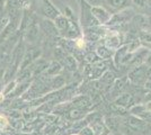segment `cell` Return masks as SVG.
<instances>
[{"mask_svg":"<svg viewBox=\"0 0 151 135\" xmlns=\"http://www.w3.org/2000/svg\"><path fill=\"white\" fill-rule=\"evenodd\" d=\"M150 68L145 63H142V64H140L137 68L132 69L131 71H129L127 81H129V84H131L132 86H135V87H143L147 79L150 76Z\"/></svg>","mask_w":151,"mask_h":135,"instance_id":"1","label":"cell"},{"mask_svg":"<svg viewBox=\"0 0 151 135\" xmlns=\"http://www.w3.org/2000/svg\"><path fill=\"white\" fill-rule=\"evenodd\" d=\"M124 44V39L122 37L120 32H112L106 31L104 35V45L108 47L111 51L115 52Z\"/></svg>","mask_w":151,"mask_h":135,"instance_id":"2","label":"cell"},{"mask_svg":"<svg viewBox=\"0 0 151 135\" xmlns=\"http://www.w3.org/2000/svg\"><path fill=\"white\" fill-rule=\"evenodd\" d=\"M91 14L98 25L101 26L108 25L113 16V14L104 6H91Z\"/></svg>","mask_w":151,"mask_h":135,"instance_id":"3","label":"cell"},{"mask_svg":"<svg viewBox=\"0 0 151 135\" xmlns=\"http://www.w3.org/2000/svg\"><path fill=\"white\" fill-rule=\"evenodd\" d=\"M114 105L117 106V107H121L123 109H130L132 106L139 104L137 101V97L134 96V94L132 92H123L121 94L119 97H116L114 99Z\"/></svg>","mask_w":151,"mask_h":135,"instance_id":"4","label":"cell"},{"mask_svg":"<svg viewBox=\"0 0 151 135\" xmlns=\"http://www.w3.org/2000/svg\"><path fill=\"white\" fill-rule=\"evenodd\" d=\"M104 7L108 9L112 14H116L127 9L131 6L132 0H103Z\"/></svg>","mask_w":151,"mask_h":135,"instance_id":"5","label":"cell"},{"mask_svg":"<svg viewBox=\"0 0 151 135\" xmlns=\"http://www.w3.org/2000/svg\"><path fill=\"white\" fill-rule=\"evenodd\" d=\"M90 129H93L94 135H111V131L107 127L104 117L95 116L93 121L89 123Z\"/></svg>","mask_w":151,"mask_h":135,"instance_id":"6","label":"cell"},{"mask_svg":"<svg viewBox=\"0 0 151 135\" xmlns=\"http://www.w3.org/2000/svg\"><path fill=\"white\" fill-rule=\"evenodd\" d=\"M131 6L138 14L151 16V0H132Z\"/></svg>","mask_w":151,"mask_h":135,"instance_id":"7","label":"cell"},{"mask_svg":"<svg viewBox=\"0 0 151 135\" xmlns=\"http://www.w3.org/2000/svg\"><path fill=\"white\" fill-rule=\"evenodd\" d=\"M126 79H115V81L113 82V84L109 88V92L113 95V98L115 99L116 97H119L121 94L124 92V90L126 88L125 84Z\"/></svg>","mask_w":151,"mask_h":135,"instance_id":"8","label":"cell"},{"mask_svg":"<svg viewBox=\"0 0 151 135\" xmlns=\"http://www.w3.org/2000/svg\"><path fill=\"white\" fill-rule=\"evenodd\" d=\"M96 53H97V56L101 59V60H107V59H111L114 54V52L111 51V50H109L108 47H106L104 44L97 46Z\"/></svg>","mask_w":151,"mask_h":135,"instance_id":"9","label":"cell"},{"mask_svg":"<svg viewBox=\"0 0 151 135\" xmlns=\"http://www.w3.org/2000/svg\"><path fill=\"white\" fill-rule=\"evenodd\" d=\"M79 135H94V132H93V129H90V126H86V127H83L81 129V132H80V134Z\"/></svg>","mask_w":151,"mask_h":135,"instance_id":"10","label":"cell"},{"mask_svg":"<svg viewBox=\"0 0 151 135\" xmlns=\"http://www.w3.org/2000/svg\"><path fill=\"white\" fill-rule=\"evenodd\" d=\"M147 31H150L151 32V16H147L145 17V28Z\"/></svg>","mask_w":151,"mask_h":135,"instance_id":"11","label":"cell"},{"mask_svg":"<svg viewBox=\"0 0 151 135\" xmlns=\"http://www.w3.org/2000/svg\"><path fill=\"white\" fill-rule=\"evenodd\" d=\"M72 135H79V134H72Z\"/></svg>","mask_w":151,"mask_h":135,"instance_id":"12","label":"cell"}]
</instances>
